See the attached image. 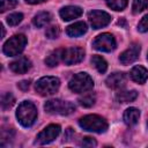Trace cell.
I'll return each mask as SVG.
<instances>
[{
  "label": "cell",
  "instance_id": "cell-5",
  "mask_svg": "<svg viewBox=\"0 0 148 148\" xmlns=\"http://www.w3.org/2000/svg\"><path fill=\"white\" fill-rule=\"evenodd\" d=\"M60 87V81L56 76H44L40 77L36 84L35 89L36 91L42 96H50L58 91Z\"/></svg>",
  "mask_w": 148,
  "mask_h": 148
},
{
  "label": "cell",
  "instance_id": "cell-23",
  "mask_svg": "<svg viewBox=\"0 0 148 148\" xmlns=\"http://www.w3.org/2000/svg\"><path fill=\"white\" fill-rule=\"evenodd\" d=\"M15 103V98L10 92H5L1 96V109L2 110H7L9 108H12Z\"/></svg>",
  "mask_w": 148,
  "mask_h": 148
},
{
  "label": "cell",
  "instance_id": "cell-30",
  "mask_svg": "<svg viewBox=\"0 0 148 148\" xmlns=\"http://www.w3.org/2000/svg\"><path fill=\"white\" fill-rule=\"evenodd\" d=\"M80 145H81L82 147H95V146L97 145V142H96L92 138L87 136V138H83V139H82V141L80 142Z\"/></svg>",
  "mask_w": 148,
  "mask_h": 148
},
{
  "label": "cell",
  "instance_id": "cell-13",
  "mask_svg": "<svg viewBox=\"0 0 148 148\" xmlns=\"http://www.w3.org/2000/svg\"><path fill=\"white\" fill-rule=\"evenodd\" d=\"M105 83L111 89H120L126 84V75L120 72L112 73L106 77Z\"/></svg>",
  "mask_w": 148,
  "mask_h": 148
},
{
  "label": "cell",
  "instance_id": "cell-11",
  "mask_svg": "<svg viewBox=\"0 0 148 148\" xmlns=\"http://www.w3.org/2000/svg\"><path fill=\"white\" fill-rule=\"evenodd\" d=\"M140 45L138 43H133L127 50H125L120 57H119V61L123 64V65H128V64H132L133 61H135L139 57V53H140Z\"/></svg>",
  "mask_w": 148,
  "mask_h": 148
},
{
  "label": "cell",
  "instance_id": "cell-33",
  "mask_svg": "<svg viewBox=\"0 0 148 148\" xmlns=\"http://www.w3.org/2000/svg\"><path fill=\"white\" fill-rule=\"evenodd\" d=\"M45 0H25V2L28 3H31V5H36V3H40V2H44Z\"/></svg>",
  "mask_w": 148,
  "mask_h": 148
},
{
  "label": "cell",
  "instance_id": "cell-24",
  "mask_svg": "<svg viewBox=\"0 0 148 148\" xmlns=\"http://www.w3.org/2000/svg\"><path fill=\"white\" fill-rule=\"evenodd\" d=\"M106 5L113 10H124L127 6V0H105Z\"/></svg>",
  "mask_w": 148,
  "mask_h": 148
},
{
  "label": "cell",
  "instance_id": "cell-32",
  "mask_svg": "<svg viewBox=\"0 0 148 148\" xmlns=\"http://www.w3.org/2000/svg\"><path fill=\"white\" fill-rule=\"evenodd\" d=\"M17 87H18L21 90L25 91V90H28V89H29V87H30V81H29V80H23V81L18 82Z\"/></svg>",
  "mask_w": 148,
  "mask_h": 148
},
{
  "label": "cell",
  "instance_id": "cell-17",
  "mask_svg": "<svg viewBox=\"0 0 148 148\" xmlns=\"http://www.w3.org/2000/svg\"><path fill=\"white\" fill-rule=\"evenodd\" d=\"M123 118H124V121L126 125H128V126L135 125L140 118V111L136 108H128L127 110H125Z\"/></svg>",
  "mask_w": 148,
  "mask_h": 148
},
{
  "label": "cell",
  "instance_id": "cell-12",
  "mask_svg": "<svg viewBox=\"0 0 148 148\" xmlns=\"http://www.w3.org/2000/svg\"><path fill=\"white\" fill-rule=\"evenodd\" d=\"M9 68L16 74H23L31 68V61L27 57H20L9 64Z\"/></svg>",
  "mask_w": 148,
  "mask_h": 148
},
{
  "label": "cell",
  "instance_id": "cell-26",
  "mask_svg": "<svg viewBox=\"0 0 148 148\" xmlns=\"http://www.w3.org/2000/svg\"><path fill=\"white\" fill-rule=\"evenodd\" d=\"M22 20H23V15L21 13H13L9 16H7V23L12 27L17 25Z\"/></svg>",
  "mask_w": 148,
  "mask_h": 148
},
{
  "label": "cell",
  "instance_id": "cell-4",
  "mask_svg": "<svg viewBox=\"0 0 148 148\" xmlns=\"http://www.w3.org/2000/svg\"><path fill=\"white\" fill-rule=\"evenodd\" d=\"M44 109L50 114H61L67 116L75 111V105L67 101L61 99H50L45 103Z\"/></svg>",
  "mask_w": 148,
  "mask_h": 148
},
{
  "label": "cell",
  "instance_id": "cell-1",
  "mask_svg": "<svg viewBox=\"0 0 148 148\" xmlns=\"http://www.w3.org/2000/svg\"><path fill=\"white\" fill-rule=\"evenodd\" d=\"M16 118H17L18 123L22 126L30 127L31 125H34V123L37 119V109H36V106L29 101L22 102L17 108Z\"/></svg>",
  "mask_w": 148,
  "mask_h": 148
},
{
  "label": "cell",
  "instance_id": "cell-18",
  "mask_svg": "<svg viewBox=\"0 0 148 148\" xmlns=\"http://www.w3.org/2000/svg\"><path fill=\"white\" fill-rule=\"evenodd\" d=\"M62 52L64 49H57L53 52L50 53V56H47V58L45 59V64L50 67H54L59 64L60 60H62Z\"/></svg>",
  "mask_w": 148,
  "mask_h": 148
},
{
  "label": "cell",
  "instance_id": "cell-19",
  "mask_svg": "<svg viewBox=\"0 0 148 148\" xmlns=\"http://www.w3.org/2000/svg\"><path fill=\"white\" fill-rule=\"evenodd\" d=\"M50 21H51V14L47 13V12H40V13H38V14L34 17L32 23H34L35 27L42 28V27L46 25Z\"/></svg>",
  "mask_w": 148,
  "mask_h": 148
},
{
  "label": "cell",
  "instance_id": "cell-7",
  "mask_svg": "<svg viewBox=\"0 0 148 148\" xmlns=\"http://www.w3.org/2000/svg\"><path fill=\"white\" fill-rule=\"evenodd\" d=\"M92 46H94V49H96V50H98V51L111 52V51H113V50L116 49L117 43H116L114 37H113L111 34L104 32V34L98 35V36L94 39Z\"/></svg>",
  "mask_w": 148,
  "mask_h": 148
},
{
  "label": "cell",
  "instance_id": "cell-20",
  "mask_svg": "<svg viewBox=\"0 0 148 148\" xmlns=\"http://www.w3.org/2000/svg\"><path fill=\"white\" fill-rule=\"evenodd\" d=\"M138 97V92L135 90H128V91H119L117 94V101L120 103H130L133 102Z\"/></svg>",
  "mask_w": 148,
  "mask_h": 148
},
{
  "label": "cell",
  "instance_id": "cell-14",
  "mask_svg": "<svg viewBox=\"0 0 148 148\" xmlns=\"http://www.w3.org/2000/svg\"><path fill=\"white\" fill-rule=\"evenodd\" d=\"M83 10L81 7L77 6H66L60 9V16L64 21H71L73 18H77L82 15Z\"/></svg>",
  "mask_w": 148,
  "mask_h": 148
},
{
  "label": "cell",
  "instance_id": "cell-16",
  "mask_svg": "<svg viewBox=\"0 0 148 148\" xmlns=\"http://www.w3.org/2000/svg\"><path fill=\"white\" fill-rule=\"evenodd\" d=\"M86 32H87V24L82 21L75 22V23L68 25L67 29H66V34L69 37H79V36H82Z\"/></svg>",
  "mask_w": 148,
  "mask_h": 148
},
{
  "label": "cell",
  "instance_id": "cell-3",
  "mask_svg": "<svg viewBox=\"0 0 148 148\" xmlns=\"http://www.w3.org/2000/svg\"><path fill=\"white\" fill-rule=\"evenodd\" d=\"M68 87L73 92H86L92 89L94 81L87 73H77L75 74L68 82Z\"/></svg>",
  "mask_w": 148,
  "mask_h": 148
},
{
  "label": "cell",
  "instance_id": "cell-2",
  "mask_svg": "<svg viewBox=\"0 0 148 148\" xmlns=\"http://www.w3.org/2000/svg\"><path fill=\"white\" fill-rule=\"evenodd\" d=\"M79 125L84 131L95 132V133H103L108 130L106 120L98 114H88L82 117L79 120Z\"/></svg>",
  "mask_w": 148,
  "mask_h": 148
},
{
  "label": "cell",
  "instance_id": "cell-35",
  "mask_svg": "<svg viewBox=\"0 0 148 148\" xmlns=\"http://www.w3.org/2000/svg\"><path fill=\"white\" fill-rule=\"evenodd\" d=\"M147 58H148V57H147Z\"/></svg>",
  "mask_w": 148,
  "mask_h": 148
},
{
  "label": "cell",
  "instance_id": "cell-25",
  "mask_svg": "<svg viewBox=\"0 0 148 148\" xmlns=\"http://www.w3.org/2000/svg\"><path fill=\"white\" fill-rule=\"evenodd\" d=\"M147 7H148V0H133L132 9H133V13L134 14L141 13Z\"/></svg>",
  "mask_w": 148,
  "mask_h": 148
},
{
  "label": "cell",
  "instance_id": "cell-15",
  "mask_svg": "<svg viewBox=\"0 0 148 148\" xmlns=\"http://www.w3.org/2000/svg\"><path fill=\"white\" fill-rule=\"evenodd\" d=\"M130 76L136 83L142 84L148 79V69H146L143 66H134L130 72Z\"/></svg>",
  "mask_w": 148,
  "mask_h": 148
},
{
  "label": "cell",
  "instance_id": "cell-9",
  "mask_svg": "<svg viewBox=\"0 0 148 148\" xmlns=\"http://www.w3.org/2000/svg\"><path fill=\"white\" fill-rule=\"evenodd\" d=\"M88 18L94 29H101L111 22L110 14H108L103 10H91L88 14Z\"/></svg>",
  "mask_w": 148,
  "mask_h": 148
},
{
  "label": "cell",
  "instance_id": "cell-8",
  "mask_svg": "<svg viewBox=\"0 0 148 148\" xmlns=\"http://www.w3.org/2000/svg\"><path fill=\"white\" fill-rule=\"evenodd\" d=\"M60 133V126L57 124H51L49 126H46L36 138L35 143L37 145H46L52 142Z\"/></svg>",
  "mask_w": 148,
  "mask_h": 148
},
{
  "label": "cell",
  "instance_id": "cell-31",
  "mask_svg": "<svg viewBox=\"0 0 148 148\" xmlns=\"http://www.w3.org/2000/svg\"><path fill=\"white\" fill-rule=\"evenodd\" d=\"M14 136V131H13V128H9V131H7L6 132V130H2V133H1V142H3L6 139H12Z\"/></svg>",
  "mask_w": 148,
  "mask_h": 148
},
{
  "label": "cell",
  "instance_id": "cell-10",
  "mask_svg": "<svg viewBox=\"0 0 148 148\" xmlns=\"http://www.w3.org/2000/svg\"><path fill=\"white\" fill-rule=\"evenodd\" d=\"M84 50L82 47H68L64 49L62 52V61L66 65H75L83 60Z\"/></svg>",
  "mask_w": 148,
  "mask_h": 148
},
{
  "label": "cell",
  "instance_id": "cell-29",
  "mask_svg": "<svg viewBox=\"0 0 148 148\" xmlns=\"http://www.w3.org/2000/svg\"><path fill=\"white\" fill-rule=\"evenodd\" d=\"M138 29H139V31H141V32H147V31H148V14L145 15V16L141 18V21L139 22Z\"/></svg>",
  "mask_w": 148,
  "mask_h": 148
},
{
  "label": "cell",
  "instance_id": "cell-6",
  "mask_svg": "<svg viewBox=\"0 0 148 148\" xmlns=\"http://www.w3.org/2000/svg\"><path fill=\"white\" fill-rule=\"evenodd\" d=\"M27 45V37L24 35H15L10 37L5 44H3V53L8 57L18 56Z\"/></svg>",
  "mask_w": 148,
  "mask_h": 148
},
{
  "label": "cell",
  "instance_id": "cell-34",
  "mask_svg": "<svg viewBox=\"0 0 148 148\" xmlns=\"http://www.w3.org/2000/svg\"><path fill=\"white\" fill-rule=\"evenodd\" d=\"M147 126H148V123H147Z\"/></svg>",
  "mask_w": 148,
  "mask_h": 148
},
{
  "label": "cell",
  "instance_id": "cell-27",
  "mask_svg": "<svg viewBox=\"0 0 148 148\" xmlns=\"http://www.w3.org/2000/svg\"><path fill=\"white\" fill-rule=\"evenodd\" d=\"M17 0H0V12L3 13L7 9H12L16 7Z\"/></svg>",
  "mask_w": 148,
  "mask_h": 148
},
{
  "label": "cell",
  "instance_id": "cell-28",
  "mask_svg": "<svg viewBox=\"0 0 148 148\" xmlns=\"http://www.w3.org/2000/svg\"><path fill=\"white\" fill-rule=\"evenodd\" d=\"M59 34H60V29H59V27H57V25L49 27V28L46 29V31H45L46 37L50 38V39H54V38H57V37L59 36Z\"/></svg>",
  "mask_w": 148,
  "mask_h": 148
},
{
  "label": "cell",
  "instance_id": "cell-21",
  "mask_svg": "<svg viewBox=\"0 0 148 148\" xmlns=\"http://www.w3.org/2000/svg\"><path fill=\"white\" fill-rule=\"evenodd\" d=\"M91 64L94 65V67H95L101 74L105 73L106 69H108V64H106V61H105L101 56H94V57L91 58Z\"/></svg>",
  "mask_w": 148,
  "mask_h": 148
},
{
  "label": "cell",
  "instance_id": "cell-22",
  "mask_svg": "<svg viewBox=\"0 0 148 148\" xmlns=\"http://www.w3.org/2000/svg\"><path fill=\"white\" fill-rule=\"evenodd\" d=\"M95 101H96V97L92 92H88V94H84L83 96H81L79 98V103L84 106V108H90L95 104Z\"/></svg>",
  "mask_w": 148,
  "mask_h": 148
}]
</instances>
